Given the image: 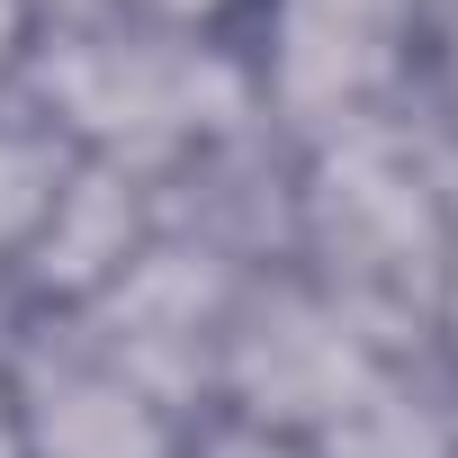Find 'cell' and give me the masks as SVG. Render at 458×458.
Listing matches in <instances>:
<instances>
[{"label": "cell", "mask_w": 458, "mask_h": 458, "mask_svg": "<svg viewBox=\"0 0 458 458\" xmlns=\"http://www.w3.org/2000/svg\"><path fill=\"white\" fill-rule=\"evenodd\" d=\"M440 0H243L234 46L252 72L261 135L279 153L386 126L413 108Z\"/></svg>", "instance_id": "obj_3"}, {"label": "cell", "mask_w": 458, "mask_h": 458, "mask_svg": "<svg viewBox=\"0 0 458 458\" xmlns=\"http://www.w3.org/2000/svg\"><path fill=\"white\" fill-rule=\"evenodd\" d=\"M19 99L99 171L171 180L225 144H252V72L225 28L144 19L117 0H55V19L19 72Z\"/></svg>", "instance_id": "obj_1"}, {"label": "cell", "mask_w": 458, "mask_h": 458, "mask_svg": "<svg viewBox=\"0 0 458 458\" xmlns=\"http://www.w3.org/2000/svg\"><path fill=\"white\" fill-rule=\"evenodd\" d=\"M117 10H144V19H180V28H225V37H234L243 0H117Z\"/></svg>", "instance_id": "obj_9"}, {"label": "cell", "mask_w": 458, "mask_h": 458, "mask_svg": "<svg viewBox=\"0 0 458 458\" xmlns=\"http://www.w3.org/2000/svg\"><path fill=\"white\" fill-rule=\"evenodd\" d=\"M449 458H458V449H449Z\"/></svg>", "instance_id": "obj_12"}, {"label": "cell", "mask_w": 458, "mask_h": 458, "mask_svg": "<svg viewBox=\"0 0 458 458\" xmlns=\"http://www.w3.org/2000/svg\"><path fill=\"white\" fill-rule=\"evenodd\" d=\"M198 458H306V449H297V440H279V431L216 422V413H207V431H198Z\"/></svg>", "instance_id": "obj_8"}, {"label": "cell", "mask_w": 458, "mask_h": 458, "mask_svg": "<svg viewBox=\"0 0 458 458\" xmlns=\"http://www.w3.org/2000/svg\"><path fill=\"white\" fill-rule=\"evenodd\" d=\"M46 19H55V0H0V90H19V72H28Z\"/></svg>", "instance_id": "obj_7"}, {"label": "cell", "mask_w": 458, "mask_h": 458, "mask_svg": "<svg viewBox=\"0 0 458 458\" xmlns=\"http://www.w3.org/2000/svg\"><path fill=\"white\" fill-rule=\"evenodd\" d=\"M431 360L458 377V243H449V270H440V306H431Z\"/></svg>", "instance_id": "obj_10"}, {"label": "cell", "mask_w": 458, "mask_h": 458, "mask_svg": "<svg viewBox=\"0 0 458 458\" xmlns=\"http://www.w3.org/2000/svg\"><path fill=\"white\" fill-rule=\"evenodd\" d=\"M404 117L431 135V153L458 180V0L440 10V28H431V55H422V81H413V108Z\"/></svg>", "instance_id": "obj_6"}, {"label": "cell", "mask_w": 458, "mask_h": 458, "mask_svg": "<svg viewBox=\"0 0 458 458\" xmlns=\"http://www.w3.org/2000/svg\"><path fill=\"white\" fill-rule=\"evenodd\" d=\"M449 243H458V180L413 117L288 153V243L279 252L377 351H431Z\"/></svg>", "instance_id": "obj_2"}, {"label": "cell", "mask_w": 458, "mask_h": 458, "mask_svg": "<svg viewBox=\"0 0 458 458\" xmlns=\"http://www.w3.org/2000/svg\"><path fill=\"white\" fill-rule=\"evenodd\" d=\"M0 386L28 458H198L207 413L126 369L72 315H0Z\"/></svg>", "instance_id": "obj_4"}, {"label": "cell", "mask_w": 458, "mask_h": 458, "mask_svg": "<svg viewBox=\"0 0 458 458\" xmlns=\"http://www.w3.org/2000/svg\"><path fill=\"white\" fill-rule=\"evenodd\" d=\"M72 171H81V153H72L19 90H0V315H19L28 270H37L55 216H64V198H72Z\"/></svg>", "instance_id": "obj_5"}, {"label": "cell", "mask_w": 458, "mask_h": 458, "mask_svg": "<svg viewBox=\"0 0 458 458\" xmlns=\"http://www.w3.org/2000/svg\"><path fill=\"white\" fill-rule=\"evenodd\" d=\"M0 458H28L19 449V422H10V386H0Z\"/></svg>", "instance_id": "obj_11"}]
</instances>
